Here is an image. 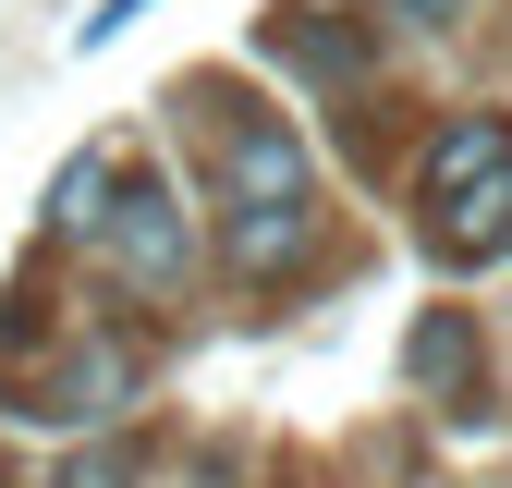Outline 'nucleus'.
<instances>
[{
	"label": "nucleus",
	"mask_w": 512,
	"mask_h": 488,
	"mask_svg": "<svg viewBox=\"0 0 512 488\" xmlns=\"http://www.w3.org/2000/svg\"><path fill=\"white\" fill-rule=\"evenodd\" d=\"M500 232H512V122L500 110H464L452 135L427 147V244L452 269H476Z\"/></svg>",
	"instance_id": "f257e3e1"
},
{
	"label": "nucleus",
	"mask_w": 512,
	"mask_h": 488,
	"mask_svg": "<svg viewBox=\"0 0 512 488\" xmlns=\"http://www.w3.org/2000/svg\"><path fill=\"white\" fill-rule=\"evenodd\" d=\"M220 183H232V220L305 208V147H293V122H244V135L220 147Z\"/></svg>",
	"instance_id": "f03ea898"
},
{
	"label": "nucleus",
	"mask_w": 512,
	"mask_h": 488,
	"mask_svg": "<svg viewBox=\"0 0 512 488\" xmlns=\"http://www.w3.org/2000/svg\"><path fill=\"white\" fill-rule=\"evenodd\" d=\"M110 269H122V281H183V208H171L159 171L122 196V220H110Z\"/></svg>",
	"instance_id": "7ed1b4c3"
},
{
	"label": "nucleus",
	"mask_w": 512,
	"mask_h": 488,
	"mask_svg": "<svg viewBox=\"0 0 512 488\" xmlns=\"http://www.w3.org/2000/svg\"><path fill=\"white\" fill-rule=\"evenodd\" d=\"M98 196H110V147H86L74 171H61V196H49V220H61V232H98Z\"/></svg>",
	"instance_id": "20e7f679"
},
{
	"label": "nucleus",
	"mask_w": 512,
	"mask_h": 488,
	"mask_svg": "<svg viewBox=\"0 0 512 488\" xmlns=\"http://www.w3.org/2000/svg\"><path fill=\"white\" fill-rule=\"evenodd\" d=\"M74 488H135V464H122V452H98V464H74Z\"/></svg>",
	"instance_id": "39448f33"
},
{
	"label": "nucleus",
	"mask_w": 512,
	"mask_h": 488,
	"mask_svg": "<svg viewBox=\"0 0 512 488\" xmlns=\"http://www.w3.org/2000/svg\"><path fill=\"white\" fill-rule=\"evenodd\" d=\"M464 13V0H403V25H452Z\"/></svg>",
	"instance_id": "423d86ee"
}]
</instances>
